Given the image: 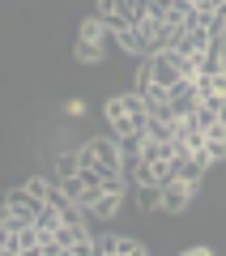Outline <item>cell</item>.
Returning <instances> with one entry per match:
<instances>
[{
	"label": "cell",
	"mask_w": 226,
	"mask_h": 256,
	"mask_svg": "<svg viewBox=\"0 0 226 256\" xmlns=\"http://www.w3.org/2000/svg\"><path fill=\"white\" fill-rule=\"evenodd\" d=\"M145 120H150V107H145V98H141L136 90L116 94V98L107 102V128H111V137L145 132Z\"/></svg>",
	"instance_id": "1"
},
{
	"label": "cell",
	"mask_w": 226,
	"mask_h": 256,
	"mask_svg": "<svg viewBox=\"0 0 226 256\" xmlns=\"http://www.w3.org/2000/svg\"><path fill=\"white\" fill-rule=\"evenodd\" d=\"M77 158L90 162V166H98V171H120V141L116 137H90L77 150Z\"/></svg>",
	"instance_id": "2"
},
{
	"label": "cell",
	"mask_w": 226,
	"mask_h": 256,
	"mask_svg": "<svg viewBox=\"0 0 226 256\" xmlns=\"http://www.w3.org/2000/svg\"><path fill=\"white\" fill-rule=\"evenodd\" d=\"M200 94H196V82L192 77H184V82H175L171 90H166V111H171V120H188L192 111H196Z\"/></svg>",
	"instance_id": "3"
},
{
	"label": "cell",
	"mask_w": 226,
	"mask_h": 256,
	"mask_svg": "<svg viewBox=\"0 0 226 256\" xmlns=\"http://www.w3.org/2000/svg\"><path fill=\"white\" fill-rule=\"evenodd\" d=\"M94 252L98 256H145L150 248L141 239H132V235H107V230H98L94 235Z\"/></svg>",
	"instance_id": "4"
},
{
	"label": "cell",
	"mask_w": 226,
	"mask_h": 256,
	"mask_svg": "<svg viewBox=\"0 0 226 256\" xmlns=\"http://www.w3.org/2000/svg\"><path fill=\"white\" fill-rule=\"evenodd\" d=\"M116 43H120V52H124V56H136V60H145V56L154 52V43H150V34H145L141 26L116 30Z\"/></svg>",
	"instance_id": "5"
},
{
	"label": "cell",
	"mask_w": 226,
	"mask_h": 256,
	"mask_svg": "<svg viewBox=\"0 0 226 256\" xmlns=\"http://www.w3.org/2000/svg\"><path fill=\"white\" fill-rule=\"evenodd\" d=\"M192 196H196V188H188L184 180L162 184V214H184L192 205Z\"/></svg>",
	"instance_id": "6"
},
{
	"label": "cell",
	"mask_w": 226,
	"mask_h": 256,
	"mask_svg": "<svg viewBox=\"0 0 226 256\" xmlns=\"http://www.w3.org/2000/svg\"><path fill=\"white\" fill-rule=\"evenodd\" d=\"M120 205H124V192H98V201L86 210V222H107V218H116Z\"/></svg>",
	"instance_id": "7"
},
{
	"label": "cell",
	"mask_w": 226,
	"mask_h": 256,
	"mask_svg": "<svg viewBox=\"0 0 226 256\" xmlns=\"http://www.w3.org/2000/svg\"><path fill=\"white\" fill-rule=\"evenodd\" d=\"M132 192H136V205L145 214H162V184L145 180V184H132Z\"/></svg>",
	"instance_id": "8"
},
{
	"label": "cell",
	"mask_w": 226,
	"mask_h": 256,
	"mask_svg": "<svg viewBox=\"0 0 226 256\" xmlns=\"http://www.w3.org/2000/svg\"><path fill=\"white\" fill-rule=\"evenodd\" d=\"M72 56H77L82 64H102V60H107V43H90V38H77Z\"/></svg>",
	"instance_id": "9"
},
{
	"label": "cell",
	"mask_w": 226,
	"mask_h": 256,
	"mask_svg": "<svg viewBox=\"0 0 226 256\" xmlns=\"http://www.w3.org/2000/svg\"><path fill=\"white\" fill-rule=\"evenodd\" d=\"M116 13H124L128 26H141V22L150 18V4H145V0H116Z\"/></svg>",
	"instance_id": "10"
},
{
	"label": "cell",
	"mask_w": 226,
	"mask_h": 256,
	"mask_svg": "<svg viewBox=\"0 0 226 256\" xmlns=\"http://www.w3.org/2000/svg\"><path fill=\"white\" fill-rule=\"evenodd\" d=\"M77 166H82L77 150H68V154H56V180H68V175H77Z\"/></svg>",
	"instance_id": "11"
},
{
	"label": "cell",
	"mask_w": 226,
	"mask_h": 256,
	"mask_svg": "<svg viewBox=\"0 0 226 256\" xmlns=\"http://www.w3.org/2000/svg\"><path fill=\"white\" fill-rule=\"evenodd\" d=\"M77 38H90V43H102V38H107V30H102V22H98V18H86V22H82V30H77Z\"/></svg>",
	"instance_id": "12"
},
{
	"label": "cell",
	"mask_w": 226,
	"mask_h": 256,
	"mask_svg": "<svg viewBox=\"0 0 226 256\" xmlns=\"http://www.w3.org/2000/svg\"><path fill=\"white\" fill-rule=\"evenodd\" d=\"M34 226L43 230V235H52V230L60 226V214H56L52 205H43V210H38V218H34Z\"/></svg>",
	"instance_id": "13"
},
{
	"label": "cell",
	"mask_w": 226,
	"mask_h": 256,
	"mask_svg": "<svg viewBox=\"0 0 226 256\" xmlns=\"http://www.w3.org/2000/svg\"><path fill=\"white\" fill-rule=\"evenodd\" d=\"M22 188H26L30 196H38V201H47V188H52V180H43V175H30Z\"/></svg>",
	"instance_id": "14"
},
{
	"label": "cell",
	"mask_w": 226,
	"mask_h": 256,
	"mask_svg": "<svg viewBox=\"0 0 226 256\" xmlns=\"http://www.w3.org/2000/svg\"><path fill=\"white\" fill-rule=\"evenodd\" d=\"M0 256H13V226L0 222Z\"/></svg>",
	"instance_id": "15"
},
{
	"label": "cell",
	"mask_w": 226,
	"mask_h": 256,
	"mask_svg": "<svg viewBox=\"0 0 226 256\" xmlns=\"http://www.w3.org/2000/svg\"><path fill=\"white\" fill-rule=\"evenodd\" d=\"M64 111H68V120H82L86 116V102L82 98H68V102H64Z\"/></svg>",
	"instance_id": "16"
},
{
	"label": "cell",
	"mask_w": 226,
	"mask_h": 256,
	"mask_svg": "<svg viewBox=\"0 0 226 256\" xmlns=\"http://www.w3.org/2000/svg\"><path fill=\"white\" fill-rule=\"evenodd\" d=\"M214 47H218V56H222V60H226V22H222V26H218V34H214Z\"/></svg>",
	"instance_id": "17"
},
{
	"label": "cell",
	"mask_w": 226,
	"mask_h": 256,
	"mask_svg": "<svg viewBox=\"0 0 226 256\" xmlns=\"http://www.w3.org/2000/svg\"><path fill=\"white\" fill-rule=\"evenodd\" d=\"M209 252H214L209 244H192V248H184V256H209Z\"/></svg>",
	"instance_id": "18"
},
{
	"label": "cell",
	"mask_w": 226,
	"mask_h": 256,
	"mask_svg": "<svg viewBox=\"0 0 226 256\" xmlns=\"http://www.w3.org/2000/svg\"><path fill=\"white\" fill-rule=\"evenodd\" d=\"M102 13H116V0H98V18Z\"/></svg>",
	"instance_id": "19"
},
{
	"label": "cell",
	"mask_w": 226,
	"mask_h": 256,
	"mask_svg": "<svg viewBox=\"0 0 226 256\" xmlns=\"http://www.w3.org/2000/svg\"><path fill=\"white\" fill-rule=\"evenodd\" d=\"M4 214H9V192H0V222H4Z\"/></svg>",
	"instance_id": "20"
}]
</instances>
